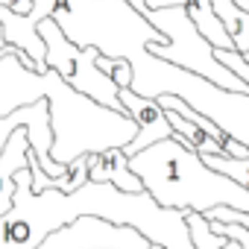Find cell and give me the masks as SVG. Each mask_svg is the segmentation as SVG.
<instances>
[{
  "mask_svg": "<svg viewBox=\"0 0 249 249\" xmlns=\"http://www.w3.org/2000/svg\"><path fill=\"white\" fill-rule=\"evenodd\" d=\"M44 100L50 106V129H53L50 159L62 167L73 164L82 156L123 150L138 135V126L132 117L103 108L94 100L76 94L68 82L59 79L56 71H53L50 91Z\"/></svg>",
  "mask_w": 249,
  "mask_h": 249,
  "instance_id": "3957f363",
  "label": "cell"
},
{
  "mask_svg": "<svg viewBox=\"0 0 249 249\" xmlns=\"http://www.w3.org/2000/svg\"><path fill=\"white\" fill-rule=\"evenodd\" d=\"M123 62L132 68V94L159 100L161 94H173L185 100L194 111L208 117L214 126H220L229 138H234L240 147L249 150V94H229L188 71H179L156 56L147 53V47L129 53Z\"/></svg>",
  "mask_w": 249,
  "mask_h": 249,
  "instance_id": "277c9868",
  "label": "cell"
},
{
  "mask_svg": "<svg viewBox=\"0 0 249 249\" xmlns=\"http://www.w3.org/2000/svg\"><path fill=\"white\" fill-rule=\"evenodd\" d=\"M211 6H214V15L229 36V41L234 44V50L240 56H246L249 53V15L240 6H234L231 0H211Z\"/></svg>",
  "mask_w": 249,
  "mask_h": 249,
  "instance_id": "4fadbf2b",
  "label": "cell"
},
{
  "mask_svg": "<svg viewBox=\"0 0 249 249\" xmlns=\"http://www.w3.org/2000/svg\"><path fill=\"white\" fill-rule=\"evenodd\" d=\"M79 217H100L111 226H129L164 249H194L185 211L159 208L150 194H123L111 185L85 182L73 194H33L30 170L15 173V205L0 217V249H36L44 237Z\"/></svg>",
  "mask_w": 249,
  "mask_h": 249,
  "instance_id": "6da1fadb",
  "label": "cell"
},
{
  "mask_svg": "<svg viewBox=\"0 0 249 249\" xmlns=\"http://www.w3.org/2000/svg\"><path fill=\"white\" fill-rule=\"evenodd\" d=\"M120 103H123V114L135 120L138 126V135L129 147H123V153H126V159L138 156L141 150L159 144V141H167L173 138V126L167 123V114L164 108L156 103V100H147V97H138L132 94L129 88H120Z\"/></svg>",
  "mask_w": 249,
  "mask_h": 249,
  "instance_id": "30bf717a",
  "label": "cell"
},
{
  "mask_svg": "<svg viewBox=\"0 0 249 249\" xmlns=\"http://www.w3.org/2000/svg\"><path fill=\"white\" fill-rule=\"evenodd\" d=\"M156 33L164 36V44H147V53L179 68V71H188L229 94H249V88L229 71L223 68L217 59H214V47L196 33V27L191 24V18L176 9V6H167V9H147L144 15Z\"/></svg>",
  "mask_w": 249,
  "mask_h": 249,
  "instance_id": "5b68a950",
  "label": "cell"
},
{
  "mask_svg": "<svg viewBox=\"0 0 249 249\" xmlns=\"http://www.w3.org/2000/svg\"><path fill=\"white\" fill-rule=\"evenodd\" d=\"M205 167H211L214 173L231 179L234 185H240L243 191H249V159H229V156H205L202 159Z\"/></svg>",
  "mask_w": 249,
  "mask_h": 249,
  "instance_id": "9a60e30c",
  "label": "cell"
},
{
  "mask_svg": "<svg viewBox=\"0 0 249 249\" xmlns=\"http://www.w3.org/2000/svg\"><path fill=\"white\" fill-rule=\"evenodd\" d=\"M97 68L117 85V88H132V68L123 59H97Z\"/></svg>",
  "mask_w": 249,
  "mask_h": 249,
  "instance_id": "e0dca14e",
  "label": "cell"
},
{
  "mask_svg": "<svg viewBox=\"0 0 249 249\" xmlns=\"http://www.w3.org/2000/svg\"><path fill=\"white\" fill-rule=\"evenodd\" d=\"M36 249H150V240L129 226H111L100 217H79L76 223L44 237Z\"/></svg>",
  "mask_w": 249,
  "mask_h": 249,
  "instance_id": "52a82bcc",
  "label": "cell"
},
{
  "mask_svg": "<svg viewBox=\"0 0 249 249\" xmlns=\"http://www.w3.org/2000/svg\"><path fill=\"white\" fill-rule=\"evenodd\" d=\"M167 6H176L182 9L191 24L196 27V33L214 47V50H234V44L229 41L223 24L217 21L214 15V6H211V0H147V9H167Z\"/></svg>",
  "mask_w": 249,
  "mask_h": 249,
  "instance_id": "7c38bea8",
  "label": "cell"
},
{
  "mask_svg": "<svg viewBox=\"0 0 249 249\" xmlns=\"http://www.w3.org/2000/svg\"><path fill=\"white\" fill-rule=\"evenodd\" d=\"M9 44H6V36H3V27H0V50H6Z\"/></svg>",
  "mask_w": 249,
  "mask_h": 249,
  "instance_id": "ac0fdd59",
  "label": "cell"
},
{
  "mask_svg": "<svg viewBox=\"0 0 249 249\" xmlns=\"http://www.w3.org/2000/svg\"><path fill=\"white\" fill-rule=\"evenodd\" d=\"M88 182L111 185L123 194H147L141 179L129 170V159L123 150H106V153L88 156Z\"/></svg>",
  "mask_w": 249,
  "mask_h": 249,
  "instance_id": "8fae6325",
  "label": "cell"
},
{
  "mask_svg": "<svg viewBox=\"0 0 249 249\" xmlns=\"http://www.w3.org/2000/svg\"><path fill=\"white\" fill-rule=\"evenodd\" d=\"M164 114H167V123L173 126V138H179L188 150H194L199 159H205V156H226V150L211 138V135H205L196 123H191V120H185V117H179L176 111H167L164 108Z\"/></svg>",
  "mask_w": 249,
  "mask_h": 249,
  "instance_id": "5bb4252c",
  "label": "cell"
},
{
  "mask_svg": "<svg viewBox=\"0 0 249 249\" xmlns=\"http://www.w3.org/2000/svg\"><path fill=\"white\" fill-rule=\"evenodd\" d=\"M59 3H68V0H33V12L27 18H18L15 12H9V9L0 6V27H3L6 44L24 50L33 59V65H36L38 73H47V62H44L47 59V47L38 38V24L47 21L56 12Z\"/></svg>",
  "mask_w": 249,
  "mask_h": 249,
  "instance_id": "ba28073f",
  "label": "cell"
},
{
  "mask_svg": "<svg viewBox=\"0 0 249 249\" xmlns=\"http://www.w3.org/2000/svg\"><path fill=\"white\" fill-rule=\"evenodd\" d=\"M38 38L44 41L47 47V71H56L62 82H68L76 94L94 100L97 106L103 108H111V111H120L123 114V103H120V88L97 68V59H100V50L94 47H76L71 44L62 30L56 27L53 18L41 21L38 24Z\"/></svg>",
  "mask_w": 249,
  "mask_h": 249,
  "instance_id": "8992f818",
  "label": "cell"
},
{
  "mask_svg": "<svg viewBox=\"0 0 249 249\" xmlns=\"http://www.w3.org/2000/svg\"><path fill=\"white\" fill-rule=\"evenodd\" d=\"M50 79H53V71L33 73L15 59V53L0 59V117L44 100L50 91Z\"/></svg>",
  "mask_w": 249,
  "mask_h": 249,
  "instance_id": "9c48e42d",
  "label": "cell"
},
{
  "mask_svg": "<svg viewBox=\"0 0 249 249\" xmlns=\"http://www.w3.org/2000/svg\"><path fill=\"white\" fill-rule=\"evenodd\" d=\"M129 170L141 179L150 199L164 211L205 214L226 205L249 214V191L205 167L202 159L179 138H167L141 150L129 159Z\"/></svg>",
  "mask_w": 249,
  "mask_h": 249,
  "instance_id": "7a4b0ae2",
  "label": "cell"
},
{
  "mask_svg": "<svg viewBox=\"0 0 249 249\" xmlns=\"http://www.w3.org/2000/svg\"><path fill=\"white\" fill-rule=\"evenodd\" d=\"M185 226H188V234H191V243L194 249H223L229 237H220L211 231L208 220L196 211H185Z\"/></svg>",
  "mask_w": 249,
  "mask_h": 249,
  "instance_id": "2e32d148",
  "label": "cell"
}]
</instances>
